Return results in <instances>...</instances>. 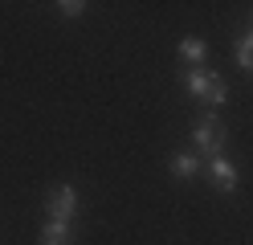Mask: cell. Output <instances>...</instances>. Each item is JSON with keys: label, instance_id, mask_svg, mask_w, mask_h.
Here are the masks:
<instances>
[{"label": "cell", "instance_id": "1", "mask_svg": "<svg viewBox=\"0 0 253 245\" xmlns=\"http://www.w3.org/2000/svg\"><path fill=\"white\" fill-rule=\"evenodd\" d=\"M225 139H229V131H225V123H220V114L216 110H204L200 123L192 127L196 151H204L209 159H216V155H225Z\"/></svg>", "mask_w": 253, "mask_h": 245}, {"label": "cell", "instance_id": "2", "mask_svg": "<svg viewBox=\"0 0 253 245\" xmlns=\"http://www.w3.org/2000/svg\"><path fill=\"white\" fill-rule=\"evenodd\" d=\"M74 212H78V192L70 184H57L49 192V221H61V225H70L74 221Z\"/></svg>", "mask_w": 253, "mask_h": 245}, {"label": "cell", "instance_id": "3", "mask_svg": "<svg viewBox=\"0 0 253 245\" xmlns=\"http://www.w3.org/2000/svg\"><path fill=\"white\" fill-rule=\"evenodd\" d=\"M209 176H212V184L225 192V196H233L237 192V168L225 159V155H216V159H209Z\"/></svg>", "mask_w": 253, "mask_h": 245}, {"label": "cell", "instance_id": "4", "mask_svg": "<svg viewBox=\"0 0 253 245\" xmlns=\"http://www.w3.org/2000/svg\"><path fill=\"white\" fill-rule=\"evenodd\" d=\"M212 82H216V74H212V70H188V74H184V90L192 94V98H204Z\"/></svg>", "mask_w": 253, "mask_h": 245}, {"label": "cell", "instance_id": "5", "mask_svg": "<svg viewBox=\"0 0 253 245\" xmlns=\"http://www.w3.org/2000/svg\"><path fill=\"white\" fill-rule=\"evenodd\" d=\"M41 245H74V229L61 221H49L41 229Z\"/></svg>", "mask_w": 253, "mask_h": 245}, {"label": "cell", "instance_id": "6", "mask_svg": "<svg viewBox=\"0 0 253 245\" xmlns=\"http://www.w3.org/2000/svg\"><path fill=\"white\" fill-rule=\"evenodd\" d=\"M196 172H200V159L192 151H180L176 159H171V176H176V180H192Z\"/></svg>", "mask_w": 253, "mask_h": 245}, {"label": "cell", "instance_id": "7", "mask_svg": "<svg viewBox=\"0 0 253 245\" xmlns=\"http://www.w3.org/2000/svg\"><path fill=\"white\" fill-rule=\"evenodd\" d=\"M180 53H184L188 61H204V41H200V37H184V41H180Z\"/></svg>", "mask_w": 253, "mask_h": 245}, {"label": "cell", "instance_id": "8", "mask_svg": "<svg viewBox=\"0 0 253 245\" xmlns=\"http://www.w3.org/2000/svg\"><path fill=\"white\" fill-rule=\"evenodd\" d=\"M57 12H61V16H82V12H86V4H82V0H61Z\"/></svg>", "mask_w": 253, "mask_h": 245}]
</instances>
